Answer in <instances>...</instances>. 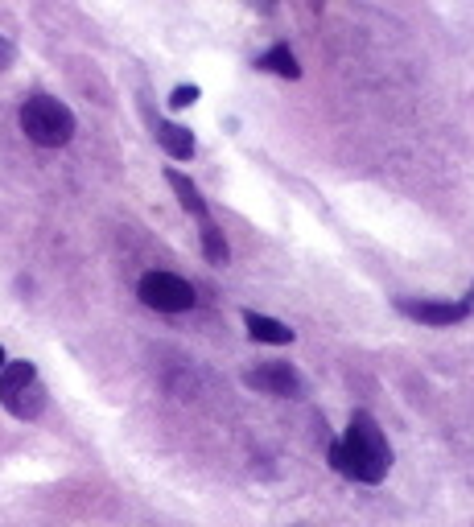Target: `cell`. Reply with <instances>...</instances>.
I'll return each mask as SVG.
<instances>
[{
  "label": "cell",
  "mask_w": 474,
  "mask_h": 527,
  "mask_svg": "<svg viewBox=\"0 0 474 527\" xmlns=\"http://www.w3.org/2000/svg\"><path fill=\"white\" fill-rule=\"evenodd\" d=\"M330 466L355 482H384L388 478L392 449H388V437L380 433V425L367 412L351 416V429L343 441H330Z\"/></svg>",
  "instance_id": "1"
},
{
  "label": "cell",
  "mask_w": 474,
  "mask_h": 527,
  "mask_svg": "<svg viewBox=\"0 0 474 527\" xmlns=\"http://www.w3.org/2000/svg\"><path fill=\"white\" fill-rule=\"evenodd\" d=\"M21 132L42 149H62L75 136V112L54 95H33L21 108Z\"/></svg>",
  "instance_id": "2"
},
{
  "label": "cell",
  "mask_w": 474,
  "mask_h": 527,
  "mask_svg": "<svg viewBox=\"0 0 474 527\" xmlns=\"http://www.w3.org/2000/svg\"><path fill=\"white\" fill-rule=\"evenodd\" d=\"M141 301L149 309H161V313H186L194 305V289H190V280H182L174 272H145L141 276Z\"/></svg>",
  "instance_id": "3"
},
{
  "label": "cell",
  "mask_w": 474,
  "mask_h": 527,
  "mask_svg": "<svg viewBox=\"0 0 474 527\" xmlns=\"http://www.w3.org/2000/svg\"><path fill=\"white\" fill-rule=\"evenodd\" d=\"M244 383L264 396H285V400L306 396V379H301V371L293 363H260L244 375Z\"/></svg>",
  "instance_id": "4"
},
{
  "label": "cell",
  "mask_w": 474,
  "mask_h": 527,
  "mask_svg": "<svg viewBox=\"0 0 474 527\" xmlns=\"http://www.w3.org/2000/svg\"><path fill=\"white\" fill-rule=\"evenodd\" d=\"M400 313L421 322V326H458V322H466L470 305L466 301H413V297H404Z\"/></svg>",
  "instance_id": "5"
},
{
  "label": "cell",
  "mask_w": 474,
  "mask_h": 527,
  "mask_svg": "<svg viewBox=\"0 0 474 527\" xmlns=\"http://www.w3.org/2000/svg\"><path fill=\"white\" fill-rule=\"evenodd\" d=\"M244 326H248V338L252 342H268V346H289L297 334L285 326V322H277V318H264V313H244Z\"/></svg>",
  "instance_id": "6"
},
{
  "label": "cell",
  "mask_w": 474,
  "mask_h": 527,
  "mask_svg": "<svg viewBox=\"0 0 474 527\" xmlns=\"http://www.w3.org/2000/svg\"><path fill=\"white\" fill-rule=\"evenodd\" d=\"M165 182H169V190H174L178 194V202H182V210H186V215H194L198 223H207L211 215H207V198H202V190L186 178V173H178V169H169L165 173Z\"/></svg>",
  "instance_id": "7"
},
{
  "label": "cell",
  "mask_w": 474,
  "mask_h": 527,
  "mask_svg": "<svg viewBox=\"0 0 474 527\" xmlns=\"http://www.w3.org/2000/svg\"><path fill=\"white\" fill-rule=\"evenodd\" d=\"M153 136H157V145H161L169 157H174V161H190V157H194V136H190V128L161 120Z\"/></svg>",
  "instance_id": "8"
},
{
  "label": "cell",
  "mask_w": 474,
  "mask_h": 527,
  "mask_svg": "<svg viewBox=\"0 0 474 527\" xmlns=\"http://www.w3.org/2000/svg\"><path fill=\"white\" fill-rule=\"evenodd\" d=\"M33 379H38V371H33V363H5V371H0V400H13V396H21L25 388H29V383Z\"/></svg>",
  "instance_id": "9"
},
{
  "label": "cell",
  "mask_w": 474,
  "mask_h": 527,
  "mask_svg": "<svg viewBox=\"0 0 474 527\" xmlns=\"http://www.w3.org/2000/svg\"><path fill=\"white\" fill-rule=\"evenodd\" d=\"M256 66L260 70H273V75H281V79H301V66H297V58H293L289 46H273L268 54L256 58Z\"/></svg>",
  "instance_id": "10"
},
{
  "label": "cell",
  "mask_w": 474,
  "mask_h": 527,
  "mask_svg": "<svg viewBox=\"0 0 474 527\" xmlns=\"http://www.w3.org/2000/svg\"><path fill=\"white\" fill-rule=\"evenodd\" d=\"M202 256H207L215 268H223L227 260H231V248H227V239H223V231L207 219V223H202Z\"/></svg>",
  "instance_id": "11"
},
{
  "label": "cell",
  "mask_w": 474,
  "mask_h": 527,
  "mask_svg": "<svg viewBox=\"0 0 474 527\" xmlns=\"http://www.w3.org/2000/svg\"><path fill=\"white\" fill-rule=\"evenodd\" d=\"M42 404H46V400H42V388H38V379H33L29 388H25L21 396H13L5 408H9L13 416H38V412H42Z\"/></svg>",
  "instance_id": "12"
},
{
  "label": "cell",
  "mask_w": 474,
  "mask_h": 527,
  "mask_svg": "<svg viewBox=\"0 0 474 527\" xmlns=\"http://www.w3.org/2000/svg\"><path fill=\"white\" fill-rule=\"evenodd\" d=\"M190 103H198V87H174V95H169V108H190Z\"/></svg>",
  "instance_id": "13"
},
{
  "label": "cell",
  "mask_w": 474,
  "mask_h": 527,
  "mask_svg": "<svg viewBox=\"0 0 474 527\" xmlns=\"http://www.w3.org/2000/svg\"><path fill=\"white\" fill-rule=\"evenodd\" d=\"M13 58H17V50H13V42L0 33V70H9L13 66Z\"/></svg>",
  "instance_id": "14"
},
{
  "label": "cell",
  "mask_w": 474,
  "mask_h": 527,
  "mask_svg": "<svg viewBox=\"0 0 474 527\" xmlns=\"http://www.w3.org/2000/svg\"><path fill=\"white\" fill-rule=\"evenodd\" d=\"M0 371H5V346H0Z\"/></svg>",
  "instance_id": "15"
}]
</instances>
